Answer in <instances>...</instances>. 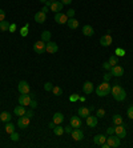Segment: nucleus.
I'll use <instances>...</instances> for the list:
<instances>
[{"label":"nucleus","instance_id":"nucleus-1","mask_svg":"<svg viewBox=\"0 0 133 148\" xmlns=\"http://www.w3.org/2000/svg\"><path fill=\"white\" fill-rule=\"evenodd\" d=\"M110 94L113 95V98L116 101H124L126 99V92L120 84H114L110 88Z\"/></svg>","mask_w":133,"mask_h":148},{"label":"nucleus","instance_id":"nucleus-2","mask_svg":"<svg viewBox=\"0 0 133 148\" xmlns=\"http://www.w3.org/2000/svg\"><path fill=\"white\" fill-rule=\"evenodd\" d=\"M110 88H112V87L109 86V82H103L96 88V94H97V96H101V98L108 96V95L110 94Z\"/></svg>","mask_w":133,"mask_h":148},{"label":"nucleus","instance_id":"nucleus-3","mask_svg":"<svg viewBox=\"0 0 133 148\" xmlns=\"http://www.w3.org/2000/svg\"><path fill=\"white\" fill-rule=\"evenodd\" d=\"M121 139L116 135V136H113V135H109V137H106V143H108V145H109V148H118L120 147V143H121Z\"/></svg>","mask_w":133,"mask_h":148},{"label":"nucleus","instance_id":"nucleus-4","mask_svg":"<svg viewBox=\"0 0 133 148\" xmlns=\"http://www.w3.org/2000/svg\"><path fill=\"white\" fill-rule=\"evenodd\" d=\"M32 96L33 95H29V94H21V96H19V104L20 105H24V107H28L32 100Z\"/></svg>","mask_w":133,"mask_h":148},{"label":"nucleus","instance_id":"nucleus-5","mask_svg":"<svg viewBox=\"0 0 133 148\" xmlns=\"http://www.w3.org/2000/svg\"><path fill=\"white\" fill-rule=\"evenodd\" d=\"M29 121H31V117L28 116H19V120H17V127L21 129H25L28 125H29Z\"/></svg>","mask_w":133,"mask_h":148},{"label":"nucleus","instance_id":"nucleus-6","mask_svg":"<svg viewBox=\"0 0 133 148\" xmlns=\"http://www.w3.org/2000/svg\"><path fill=\"white\" fill-rule=\"evenodd\" d=\"M33 51L36 54H44L45 52V42L43 40H39L33 44Z\"/></svg>","mask_w":133,"mask_h":148},{"label":"nucleus","instance_id":"nucleus-7","mask_svg":"<svg viewBox=\"0 0 133 148\" xmlns=\"http://www.w3.org/2000/svg\"><path fill=\"white\" fill-rule=\"evenodd\" d=\"M17 90H19L20 94H29L31 87H29V84H28L25 80H21V82L19 83V86H17Z\"/></svg>","mask_w":133,"mask_h":148},{"label":"nucleus","instance_id":"nucleus-8","mask_svg":"<svg viewBox=\"0 0 133 148\" xmlns=\"http://www.w3.org/2000/svg\"><path fill=\"white\" fill-rule=\"evenodd\" d=\"M55 21L59 23V24H65L67 21H68V16H67V13L57 12V13H55Z\"/></svg>","mask_w":133,"mask_h":148},{"label":"nucleus","instance_id":"nucleus-9","mask_svg":"<svg viewBox=\"0 0 133 148\" xmlns=\"http://www.w3.org/2000/svg\"><path fill=\"white\" fill-rule=\"evenodd\" d=\"M110 75L112 76H116V78H121L124 75V68L121 66H114L110 68Z\"/></svg>","mask_w":133,"mask_h":148},{"label":"nucleus","instance_id":"nucleus-10","mask_svg":"<svg viewBox=\"0 0 133 148\" xmlns=\"http://www.w3.org/2000/svg\"><path fill=\"white\" fill-rule=\"evenodd\" d=\"M114 133L117 135L120 139H124V137L126 136V129H125V127L122 124H120V125H116V128H114Z\"/></svg>","mask_w":133,"mask_h":148},{"label":"nucleus","instance_id":"nucleus-11","mask_svg":"<svg viewBox=\"0 0 133 148\" xmlns=\"http://www.w3.org/2000/svg\"><path fill=\"white\" fill-rule=\"evenodd\" d=\"M63 7H64V4L61 3V1H57V0H55V1L51 4L49 9H51L52 12H55V13H57V12H61Z\"/></svg>","mask_w":133,"mask_h":148},{"label":"nucleus","instance_id":"nucleus-12","mask_svg":"<svg viewBox=\"0 0 133 148\" xmlns=\"http://www.w3.org/2000/svg\"><path fill=\"white\" fill-rule=\"evenodd\" d=\"M45 20H47V13H45V12L39 11V12L35 13V21H37L39 24L45 23Z\"/></svg>","mask_w":133,"mask_h":148},{"label":"nucleus","instance_id":"nucleus-13","mask_svg":"<svg viewBox=\"0 0 133 148\" xmlns=\"http://www.w3.org/2000/svg\"><path fill=\"white\" fill-rule=\"evenodd\" d=\"M72 139L73 140H76V141H80V140H83V137H84V133H83V131L80 128H73V131H72Z\"/></svg>","mask_w":133,"mask_h":148},{"label":"nucleus","instance_id":"nucleus-14","mask_svg":"<svg viewBox=\"0 0 133 148\" xmlns=\"http://www.w3.org/2000/svg\"><path fill=\"white\" fill-rule=\"evenodd\" d=\"M57 51H59V47H57L56 43L48 42V43L45 44V52H48V54H56Z\"/></svg>","mask_w":133,"mask_h":148},{"label":"nucleus","instance_id":"nucleus-15","mask_svg":"<svg viewBox=\"0 0 133 148\" xmlns=\"http://www.w3.org/2000/svg\"><path fill=\"white\" fill-rule=\"evenodd\" d=\"M69 124L72 125L73 128H80L81 124H83V121H81V117H77V116H72L71 117V120H69Z\"/></svg>","mask_w":133,"mask_h":148},{"label":"nucleus","instance_id":"nucleus-16","mask_svg":"<svg viewBox=\"0 0 133 148\" xmlns=\"http://www.w3.org/2000/svg\"><path fill=\"white\" fill-rule=\"evenodd\" d=\"M100 44L103 46V47H109L110 44H112V36L108 33V35H104L101 39H100Z\"/></svg>","mask_w":133,"mask_h":148},{"label":"nucleus","instance_id":"nucleus-17","mask_svg":"<svg viewBox=\"0 0 133 148\" xmlns=\"http://www.w3.org/2000/svg\"><path fill=\"white\" fill-rule=\"evenodd\" d=\"M97 123H99V117L97 116H89L87 117V125L88 127H92V128H95L96 125H97Z\"/></svg>","mask_w":133,"mask_h":148},{"label":"nucleus","instance_id":"nucleus-18","mask_svg":"<svg viewBox=\"0 0 133 148\" xmlns=\"http://www.w3.org/2000/svg\"><path fill=\"white\" fill-rule=\"evenodd\" d=\"M83 35L84 36H88V38H91V36L95 35V29H93V27L92 25H84L83 27Z\"/></svg>","mask_w":133,"mask_h":148},{"label":"nucleus","instance_id":"nucleus-19","mask_svg":"<svg viewBox=\"0 0 133 148\" xmlns=\"http://www.w3.org/2000/svg\"><path fill=\"white\" fill-rule=\"evenodd\" d=\"M93 90H95V87H93V83L91 82H85L84 83V86H83V91H84V94H92L93 92Z\"/></svg>","mask_w":133,"mask_h":148},{"label":"nucleus","instance_id":"nucleus-20","mask_svg":"<svg viewBox=\"0 0 133 148\" xmlns=\"http://www.w3.org/2000/svg\"><path fill=\"white\" fill-rule=\"evenodd\" d=\"M77 115L80 117H88L91 115V109L88 108V107H80L79 111H77Z\"/></svg>","mask_w":133,"mask_h":148},{"label":"nucleus","instance_id":"nucleus-21","mask_svg":"<svg viewBox=\"0 0 133 148\" xmlns=\"http://www.w3.org/2000/svg\"><path fill=\"white\" fill-rule=\"evenodd\" d=\"M12 119V113L8 112V111H3V112L0 113V121H3V123H8V121H11Z\"/></svg>","mask_w":133,"mask_h":148},{"label":"nucleus","instance_id":"nucleus-22","mask_svg":"<svg viewBox=\"0 0 133 148\" xmlns=\"http://www.w3.org/2000/svg\"><path fill=\"white\" fill-rule=\"evenodd\" d=\"M63 120H64V115H63V113L61 112H56L55 113V115H53V123H55V124H61V123H63Z\"/></svg>","mask_w":133,"mask_h":148},{"label":"nucleus","instance_id":"nucleus-23","mask_svg":"<svg viewBox=\"0 0 133 148\" xmlns=\"http://www.w3.org/2000/svg\"><path fill=\"white\" fill-rule=\"evenodd\" d=\"M25 112H27L25 107H24V105H20V104H19V107H16V108L13 109V113H15L16 116H24Z\"/></svg>","mask_w":133,"mask_h":148},{"label":"nucleus","instance_id":"nucleus-24","mask_svg":"<svg viewBox=\"0 0 133 148\" xmlns=\"http://www.w3.org/2000/svg\"><path fill=\"white\" fill-rule=\"evenodd\" d=\"M67 24H68V27L71 28V29H76L77 27H79V21H77V19H75V17H69L68 21H67Z\"/></svg>","mask_w":133,"mask_h":148},{"label":"nucleus","instance_id":"nucleus-25","mask_svg":"<svg viewBox=\"0 0 133 148\" xmlns=\"http://www.w3.org/2000/svg\"><path fill=\"white\" fill-rule=\"evenodd\" d=\"M106 141V136L105 135H96L95 139H93V143L97 145H101L103 143H105Z\"/></svg>","mask_w":133,"mask_h":148},{"label":"nucleus","instance_id":"nucleus-26","mask_svg":"<svg viewBox=\"0 0 133 148\" xmlns=\"http://www.w3.org/2000/svg\"><path fill=\"white\" fill-rule=\"evenodd\" d=\"M64 132H65V131H64V127H61L60 124L55 125V128H53V133H55L56 136H61V135H63Z\"/></svg>","mask_w":133,"mask_h":148},{"label":"nucleus","instance_id":"nucleus-27","mask_svg":"<svg viewBox=\"0 0 133 148\" xmlns=\"http://www.w3.org/2000/svg\"><path fill=\"white\" fill-rule=\"evenodd\" d=\"M51 36H52V33H51L49 31H43L41 32V40L43 42H45V43L51 42Z\"/></svg>","mask_w":133,"mask_h":148},{"label":"nucleus","instance_id":"nucleus-28","mask_svg":"<svg viewBox=\"0 0 133 148\" xmlns=\"http://www.w3.org/2000/svg\"><path fill=\"white\" fill-rule=\"evenodd\" d=\"M112 121H113L114 125L122 124V117H121V115H113V117H112Z\"/></svg>","mask_w":133,"mask_h":148},{"label":"nucleus","instance_id":"nucleus-29","mask_svg":"<svg viewBox=\"0 0 133 148\" xmlns=\"http://www.w3.org/2000/svg\"><path fill=\"white\" fill-rule=\"evenodd\" d=\"M4 129H5V132H7V133H12V132H15V125L12 124L11 121H8Z\"/></svg>","mask_w":133,"mask_h":148},{"label":"nucleus","instance_id":"nucleus-30","mask_svg":"<svg viewBox=\"0 0 133 148\" xmlns=\"http://www.w3.org/2000/svg\"><path fill=\"white\" fill-rule=\"evenodd\" d=\"M0 29H1L3 32L8 31V29H9V23H8V21H5V20L0 21Z\"/></svg>","mask_w":133,"mask_h":148},{"label":"nucleus","instance_id":"nucleus-31","mask_svg":"<svg viewBox=\"0 0 133 148\" xmlns=\"http://www.w3.org/2000/svg\"><path fill=\"white\" fill-rule=\"evenodd\" d=\"M28 29H29V24L27 23L25 25H24L21 29H20V35L23 36V38H25V36H28Z\"/></svg>","mask_w":133,"mask_h":148},{"label":"nucleus","instance_id":"nucleus-32","mask_svg":"<svg viewBox=\"0 0 133 148\" xmlns=\"http://www.w3.org/2000/svg\"><path fill=\"white\" fill-rule=\"evenodd\" d=\"M109 64L112 67H114V66H117V64H118V59H117L116 55H113V56H110V58H109Z\"/></svg>","mask_w":133,"mask_h":148},{"label":"nucleus","instance_id":"nucleus-33","mask_svg":"<svg viewBox=\"0 0 133 148\" xmlns=\"http://www.w3.org/2000/svg\"><path fill=\"white\" fill-rule=\"evenodd\" d=\"M52 92H53V95H56V96H60V95L63 94V90H61L59 86H53Z\"/></svg>","mask_w":133,"mask_h":148},{"label":"nucleus","instance_id":"nucleus-34","mask_svg":"<svg viewBox=\"0 0 133 148\" xmlns=\"http://www.w3.org/2000/svg\"><path fill=\"white\" fill-rule=\"evenodd\" d=\"M114 55L116 56H120V58H122V56H125V51L122 50V48H116V51H114Z\"/></svg>","mask_w":133,"mask_h":148},{"label":"nucleus","instance_id":"nucleus-35","mask_svg":"<svg viewBox=\"0 0 133 148\" xmlns=\"http://www.w3.org/2000/svg\"><path fill=\"white\" fill-rule=\"evenodd\" d=\"M9 136H11V140H12V141H17V140L20 139V136H19V133H17V132L9 133Z\"/></svg>","mask_w":133,"mask_h":148},{"label":"nucleus","instance_id":"nucleus-36","mask_svg":"<svg viewBox=\"0 0 133 148\" xmlns=\"http://www.w3.org/2000/svg\"><path fill=\"white\" fill-rule=\"evenodd\" d=\"M96 116L97 117H104L105 116V111H104L103 108H99L97 111H96Z\"/></svg>","mask_w":133,"mask_h":148},{"label":"nucleus","instance_id":"nucleus-37","mask_svg":"<svg viewBox=\"0 0 133 148\" xmlns=\"http://www.w3.org/2000/svg\"><path fill=\"white\" fill-rule=\"evenodd\" d=\"M52 88H53V84L52 83H45V84H44V90L45 91H52Z\"/></svg>","mask_w":133,"mask_h":148},{"label":"nucleus","instance_id":"nucleus-38","mask_svg":"<svg viewBox=\"0 0 133 148\" xmlns=\"http://www.w3.org/2000/svg\"><path fill=\"white\" fill-rule=\"evenodd\" d=\"M126 113H128V117H129V119H133V105H130L129 108H128Z\"/></svg>","mask_w":133,"mask_h":148},{"label":"nucleus","instance_id":"nucleus-39","mask_svg":"<svg viewBox=\"0 0 133 148\" xmlns=\"http://www.w3.org/2000/svg\"><path fill=\"white\" fill-rule=\"evenodd\" d=\"M64 131H65V132H67V133H72V131H73V127H72V125H71V124H69V125H67V127H64Z\"/></svg>","mask_w":133,"mask_h":148},{"label":"nucleus","instance_id":"nucleus-40","mask_svg":"<svg viewBox=\"0 0 133 148\" xmlns=\"http://www.w3.org/2000/svg\"><path fill=\"white\" fill-rule=\"evenodd\" d=\"M67 16H68V19L69 17H75V9H68L67 11Z\"/></svg>","mask_w":133,"mask_h":148},{"label":"nucleus","instance_id":"nucleus-41","mask_svg":"<svg viewBox=\"0 0 133 148\" xmlns=\"http://www.w3.org/2000/svg\"><path fill=\"white\" fill-rule=\"evenodd\" d=\"M29 107H31V108H32V109H35V108H36V107H37V101L32 99V100H31V103H29Z\"/></svg>","mask_w":133,"mask_h":148},{"label":"nucleus","instance_id":"nucleus-42","mask_svg":"<svg viewBox=\"0 0 133 148\" xmlns=\"http://www.w3.org/2000/svg\"><path fill=\"white\" fill-rule=\"evenodd\" d=\"M69 100H71V101H77V100H79V95H76V94L71 95V98H69Z\"/></svg>","mask_w":133,"mask_h":148},{"label":"nucleus","instance_id":"nucleus-43","mask_svg":"<svg viewBox=\"0 0 133 148\" xmlns=\"http://www.w3.org/2000/svg\"><path fill=\"white\" fill-rule=\"evenodd\" d=\"M103 67H104V70H108V71H110V68H112V66L109 64V62H105L103 64Z\"/></svg>","mask_w":133,"mask_h":148},{"label":"nucleus","instance_id":"nucleus-44","mask_svg":"<svg viewBox=\"0 0 133 148\" xmlns=\"http://www.w3.org/2000/svg\"><path fill=\"white\" fill-rule=\"evenodd\" d=\"M110 78H112V75H110V72H108V74L104 75V82H109Z\"/></svg>","mask_w":133,"mask_h":148},{"label":"nucleus","instance_id":"nucleus-45","mask_svg":"<svg viewBox=\"0 0 133 148\" xmlns=\"http://www.w3.org/2000/svg\"><path fill=\"white\" fill-rule=\"evenodd\" d=\"M16 31V24H9V29L8 32H15Z\"/></svg>","mask_w":133,"mask_h":148},{"label":"nucleus","instance_id":"nucleus-46","mask_svg":"<svg viewBox=\"0 0 133 148\" xmlns=\"http://www.w3.org/2000/svg\"><path fill=\"white\" fill-rule=\"evenodd\" d=\"M4 19H5V12L3 9H0V21H3Z\"/></svg>","mask_w":133,"mask_h":148},{"label":"nucleus","instance_id":"nucleus-47","mask_svg":"<svg viewBox=\"0 0 133 148\" xmlns=\"http://www.w3.org/2000/svg\"><path fill=\"white\" fill-rule=\"evenodd\" d=\"M106 133H108V135H113V133H114V128H112V127L106 128Z\"/></svg>","mask_w":133,"mask_h":148},{"label":"nucleus","instance_id":"nucleus-48","mask_svg":"<svg viewBox=\"0 0 133 148\" xmlns=\"http://www.w3.org/2000/svg\"><path fill=\"white\" fill-rule=\"evenodd\" d=\"M25 116H28V117H32V116H33V111H32V108H31L29 111H27V112H25Z\"/></svg>","mask_w":133,"mask_h":148},{"label":"nucleus","instance_id":"nucleus-49","mask_svg":"<svg viewBox=\"0 0 133 148\" xmlns=\"http://www.w3.org/2000/svg\"><path fill=\"white\" fill-rule=\"evenodd\" d=\"M61 3L64 4V5H68V4L72 3V0H61Z\"/></svg>","mask_w":133,"mask_h":148},{"label":"nucleus","instance_id":"nucleus-50","mask_svg":"<svg viewBox=\"0 0 133 148\" xmlns=\"http://www.w3.org/2000/svg\"><path fill=\"white\" fill-rule=\"evenodd\" d=\"M41 11H43V12H45V13H47V12H48V11H51V9H49V7H47V5H44Z\"/></svg>","mask_w":133,"mask_h":148},{"label":"nucleus","instance_id":"nucleus-51","mask_svg":"<svg viewBox=\"0 0 133 148\" xmlns=\"http://www.w3.org/2000/svg\"><path fill=\"white\" fill-rule=\"evenodd\" d=\"M55 125H56V124H55L53 121H51V123H49V128H55Z\"/></svg>","mask_w":133,"mask_h":148},{"label":"nucleus","instance_id":"nucleus-52","mask_svg":"<svg viewBox=\"0 0 133 148\" xmlns=\"http://www.w3.org/2000/svg\"><path fill=\"white\" fill-rule=\"evenodd\" d=\"M40 1H41V3H44V4L47 3V0H40Z\"/></svg>","mask_w":133,"mask_h":148},{"label":"nucleus","instance_id":"nucleus-53","mask_svg":"<svg viewBox=\"0 0 133 148\" xmlns=\"http://www.w3.org/2000/svg\"><path fill=\"white\" fill-rule=\"evenodd\" d=\"M132 1H133V0H132Z\"/></svg>","mask_w":133,"mask_h":148}]
</instances>
